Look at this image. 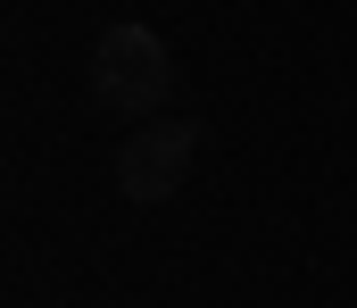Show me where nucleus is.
Segmentation results:
<instances>
[{"label":"nucleus","mask_w":357,"mask_h":308,"mask_svg":"<svg viewBox=\"0 0 357 308\" xmlns=\"http://www.w3.org/2000/svg\"><path fill=\"white\" fill-rule=\"evenodd\" d=\"M175 92V59L150 25H108L91 42V101L116 108V117H158Z\"/></svg>","instance_id":"obj_1"},{"label":"nucleus","mask_w":357,"mask_h":308,"mask_svg":"<svg viewBox=\"0 0 357 308\" xmlns=\"http://www.w3.org/2000/svg\"><path fill=\"white\" fill-rule=\"evenodd\" d=\"M191 150H199V125L191 117H150L142 133H125V150H116V192L142 208L175 200L183 175H191Z\"/></svg>","instance_id":"obj_2"}]
</instances>
